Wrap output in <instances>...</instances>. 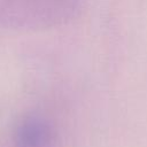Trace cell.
<instances>
[{"label": "cell", "instance_id": "obj_2", "mask_svg": "<svg viewBox=\"0 0 147 147\" xmlns=\"http://www.w3.org/2000/svg\"><path fill=\"white\" fill-rule=\"evenodd\" d=\"M18 136L23 147H46L52 139V129L45 119L30 117L22 123Z\"/></svg>", "mask_w": 147, "mask_h": 147}, {"label": "cell", "instance_id": "obj_1", "mask_svg": "<svg viewBox=\"0 0 147 147\" xmlns=\"http://www.w3.org/2000/svg\"><path fill=\"white\" fill-rule=\"evenodd\" d=\"M85 0H0V28L38 31L75 18Z\"/></svg>", "mask_w": 147, "mask_h": 147}]
</instances>
